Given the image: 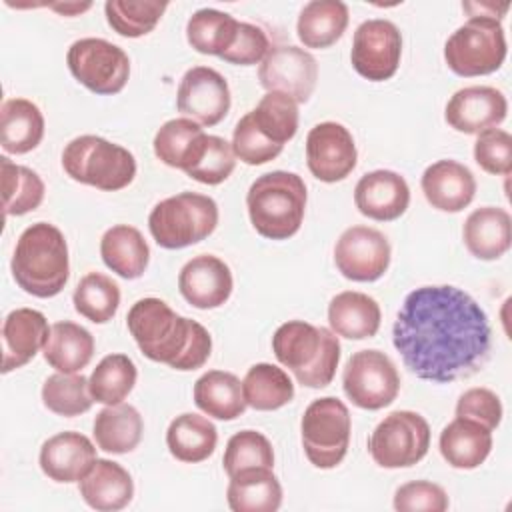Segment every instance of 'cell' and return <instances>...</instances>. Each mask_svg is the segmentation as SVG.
Segmentation results:
<instances>
[{
	"label": "cell",
	"instance_id": "6da1fadb",
	"mask_svg": "<svg viewBox=\"0 0 512 512\" xmlns=\"http://www.w3.org/2000/svg\"><path fill=\"white\" fill-rule=\"evenodd\" d=\"M392 342L420 380L448 384L476 374L492 350L484 308L452 284L412 290L394 320Z\"/></svg>",
	"mask_w": 512,
	"mask_h": 512
},
{
	"label": "cell",
	"instance_id": "7a4b0ae2",
	"mask_svg": "<svg viewBox=\"0 0 512 512\" xmlns=\"http://www.w3.org/2000/svg\"><path fill=\"white\" fill-rule=\"evenodd\" d=\"M128 330L140 352L174 370H196L212 352L210 332L196 320L176 314L160 298H140L126 316Z\"/></svg>",
	"mask_w": 512,
	"mask_h": 512
},
{
	"label": "cell",
	"instance_id": "3957f363",
	"mask_svg": "<svg viewBox=\"0 0 512 512\" xmlns=\"http://www.w3.org/2000/svg\"><path fill=\"white\" fill-rule=\"evenodd\" d=\"M10 268L26 294L36 298L60 294L70 278L68 244L60 228L48 222L28 226L16 240Z\"/></svg>",
	"mask_w": 512,
	"mask_h": 512
},
{
	"label": "cell",
	"instance_id": "277c9868",
	"mask_svg": "<svg viewBox=\"0 0 512 512\" xmlns=\"http://www.w3.org/2000/svg\"><path fill=\"white\" fill-rule=\"evenodd\" d=\"M276 360L286 366L298 384L324 388L332 382L340 362L338 336L322 326L304 320L280 324L272 336Z\"/></svg>",
	"mask_w": 512,
	"mask_h": 512
},
{
	"label": "cell",
	"instance_id": "5b68a950",
	"mask_svg": "<svg viewBox=\"0 0 512 512\" xmlns=\"http://www.w3.org/2000/svg\"><path fill=\"white\" fill-rule=\"evenodd\" d=\"M306 198V184L296 172L274 170L258 176L246 194L254 230L268 240L294 236L304 220Z\"/></svg>",
	"mask_w": 512,
	"mask_h": 512
},
{
	"label": "cell",
	"instance_id": "8992f818",
	"mask_svg": "<svg viewBox=\"0 0 512 512\" xmlns=\"http://www.w3.org/2000/svg\"><path fill=\"white\" fill-rule=\"evenodd\" d=\"M62 168L74 182L114 192L134 180L136 158L120 144L102 136L84 134L64 146Z\"/></svg>",
	"mask_w": 512,
	"mask_h": 512
},
{
	"label": "cell",
	"instance_id": "52a82bcc",
	"mask_svg": "<svg viewBox=\"0 0 512 512\" xmlns=\"http://www.w3.org/2000/svg\"><path fill=\"white\" fill-rule=\"evenodd\" d=\"M218 226V204L198 192H180L160 200L150 216L148 228L158 246L180 250L208 238Z\"/></svg>",
	"mask_w": 512,
	"mask_h": 512
},
{
	"label": "cell",
	"instance_id": "ba28073f",
	"mask_svg": "<svg viewBox=\"0 0 512 512\" xmlns=\"http://www.w3.org/2000/svg\"><path fill=\"white\" fill-rule=\"evenodd\" d=\"M506 58L502 22L488 14H474L456 28L444 44V60L458 76H484L496 72Z\"/></svg>",
	"mask_w": 512,
	"mask_h": 512
},
{
	"label": "cell",
	"instance_id": "9c48e42d",
	"mask_svg": "<svg viewBox=\"0 0 512 512\" xmlns=\"http://www.w3.org/2000/svg\"><path fill=\"white\" fill-rule=\"evenodd\" d=\"M350 430V412L340 398L324 396L310 402L300 422L302 448L310 464L322 470L336 468L348 452Z\"/></svg>",
	"mask_w": 512,
	"mask_h": 512
},
{
	"label": "cell",
	"instance_id": "30bf717a",
	"mask_svg": "<svg viewBox=\"0 0 512 512\" xmlns=\"http://www.w3.org/2000/svg\"><path fill=\"white\" fill-rule=\"evenodd\" d=\"M430 448V426L412 410L390 412L370 434L368 450L382 468H408L420 462Z\"/></svg>",
	"mask_w": 512,
	"mask_h": 512
},
{
	"label": "cell",
	"instance_id": "8fae6325",
	"mask_svg": "<svg viewBox=\"0 0 512 512\" xmlns=\"http://www.w3.org/2000/svg\"><path fill=\"white\" fill-rule=\"evenodd\" d=\"M66 64L82 86L100 96L118 94L130 76L128 54L104 38H80L72 42Z\"/></svg>",
	"mask_w": 512,
	"mask_h": 512
},
{
	"label": "cell",
	"instance_id": "7c38bea8",
	"mask_svg": "<svg viewBox=\"0 0 512 512\" xmlns=\"http://www.w3.org/2000/svg\"><path fill=\"white\" fill-rule=\"evenodd\" d=\"M342 388L348 400L362 410H380L392 404L400 392V374L394 362L380 350H358L342 372Z\"/></svg>",
	"mask_w": 512,
	"mask_h": 512
},
{
	"label": "cell",
	"instance_id": "4fadbf2b",
	"mask_svg": "<svg viewBox=\"0 0 512 512\" xmlns=\"http://www.w3.org/2000/svg\"><path fill=\"white\" fill-rule=\"evenodd\" d=\"M400 56L402 34L394 22L386 18H370L354 30L350 62L362 78L370 82L392 78L398 70Z\"/></svg>",
	"mask_w": 512,
	"mask_h": 512
},
{
	"label": "cell",
	"instance_id": "5bb4252c",
	"mask_svg": "<svg viewBox=\"0 0 512 512\" xmlns=\"http://www.w3.org/2000/svg\"><path fill=\"white\" fill-rule=\"evenodd\" d=\"M388 238L370 226L346 228L334 246L338 272L352 282H374L390 266Z\"/></svg>",
	"mask_w": 512,
	"mask_h": 512
},
{
	"label": "cell",
	"instance_id": "9a60e30c",
	"mask_svg": "<svg viewBox=\"0 0 512 512\" xmlns=\"http://www.w3.org/2000/svg\"><path fill=\"white\" fill-rule=\"evenodd\" d=\"M258 80L268 92H282L296 104H304L316 88L318 64L300 46H276L260 62Z\"/></svg>",
	"mask_w": 512,
	"mask_h": 512
},
{
	"label": "cell",
	"instance_id": "2e32d148",
	"mask_svg": "<svg viewBox=\"0 0 512 512\" xmlns=\"http://www.w3.org/2000/svg\"><path fill=\"white\" fill-rule=\"evenodd\" d=\"M176 106L178 112L200 126H216L230 110L226 78L210 66H192L178 84Z\"/></svg>",
	"mask_w": 512,
	"mask_h": 512
},
{
	"label": "cell",
	"instance_id": "e0dca14e",
	"mask_svg": "<svg viewBox=\"0 0 512 512\" xmlns=\"http://www.w3.org/2000/svg\"><path fill=\"white\" fill-rule=\"evenodd\" d=\"M358 152L350 130L340 122H320L306 136V164L320 182H340L356 166Z\"/></svg>",
	"mask_w": 512,
	"mask_h": 512
},
{
	"label": "cell",
	"instance_id": "ac0fdd59",
	"mask_svg": "<svg viewBox=\"0 0 512 512\" xmlns=\"http://www.w3.org/2000/svg\"><path fill=\"white\" fill-rule=\"evenodd\" d=\"M508 112L502 90L494 86H466L456 90L444 110L448 126L462 134H480L496 128Z\"/></svg>",
	"mask_w": 512,
	"mask_h": 512
},
{
	"label": "cell",
	"instance_id": "d6986e66",
	"mask_svg": "<svg viewBox=\"0 0 512 512\" xmlns=\"http://www.w3.org/2000/svg\"><path fill=\"white\" fill-rule=\"evenodd\" d=\"M234 288L232 272L214 254H198L178 274V290L188 304L200 310L222 306Z\"/></svg>",
	"mask_w": 512,
	"mask_h": 512
},
{
	"label": "cell",
	"instance_id": "ffe728a7",
	"mask_svg": "<svg viewBox=\"0 0 512 512\" xmlns=\"http://www.w3.org/2000/svg\"><path fill=\"white\" fill-rule=\"evenodd\" d=\"M354 204L360 214L372 220H396L406 212L410 204L408 182L394 170L366 172L356 182Z\"/></svg>",
	"mask_w": 512,
	"mask_h": 512
},
{
	"label": "cell",
	"instance_id": "44dd1931",
	"mask_svg": "<svg viewBox=\"0 0 512 512\" xmlns=\"http://www.w3.org/2000/svg\"><path fill=\"white\" fill-rule=\"evenodd\" d=\"M38 462L42 472L54 482H80L96 462V448L88 436L68 430L50 436L42 444Z\"/></svg>",
	"mask_w": 512,
	"mask_h": 512
},
{
	"label": "cell",
	"instance_id": "7402d4cb",
	"mask_svg": "<svg viewBox=\"0 0 512 512\" xmlns=\"http://www.w3.org/2000/svg\"><path fill=\"white\" fill-rule=\"evenodd\" d=\"M50 326L46 316L34 308L12 310L2 324V372L22 368L46 344Z\"/></svg>",
	"mask_w": 512,
	"mask_h": 512
},
{
	"label": "cell",
	"instance_id": "603a6c76",
	"mask_svg": "<svg viewBox=\"0 0 512 512\" xmlns=\"http://www.w3.org/2000/svg\"><path fill=\"white\" fill-rule=\"evenodd\" d=\"M428 204L442 212L464 210L476 194V178L468 166L456 160H438L430 164L420 178Z\"/></svg>",
	"mask_w": 512,
	"mask_h": 512
},
{
	"label": "cell",
	"instance_id": "cb8c5ba5",
	"mask_svg": "<svg viewBox=\"0 0 512 512\" xmlns=\"http://www.w3.org/2000/svg\"><path fill=\"white\" fill-rule=\"evenodd\" d=\"M78 490L90 508L100 512H116L132 502L134 482L122 464L96 458L92 468L80 478Z\"/></svg>",
	"mask_w": 512,
	"mask_h": 512
},
{
	"label": "cell",
	"instance_id": "d4e9b609",
	"mask_svg": "<svg viewBox=\"0 0 512 512\" xmlns=\"http://www.w3.org/2000/svg\"><path fill=\"white\" fill-rule=\"evenodd\" d=\"M512 218L498 206H482L468 214L462 238L468 252L478 260H498L510 248Z\"/></svg>",
	"mask_w": 512,
	"mask_h": 512
},
{
	"label": "cell",
	"instance_id": "484cf974",
	"mask_svg": "<svg viewBox=\"0 0 512 512\" xmlns=\"http://www.w3.org/2000/svg\"><path fill=\"white\" fill-rule=\"evenodd\" d=\"M438 446L442 458L452 468L474 470L488 458L492 450V430L474 420L456 416L442 428Z\"/></svg>",
	"mask_w": 512,
	"mask_h": 512
},
{
	"label": "cell",
	"instance_id": "4316f807",
	"mask_svg": "<svg viewBox=\"0 0 512 512\" xmlns=\"http://www.w3.org/2000/svg\"><path fill=\"white\" fill-rule=\"evenodd\" d=\"M208 134L190 118H172L164 122L154 136V154L170 168L188 172L202 156Z\"/></svg>",
	"mask_w": 512,
	"mask_h": 512
},
{
	"label": "cell",
	"instance_id": "83f0119b",
	"mask_svg": "<svg viewBox=\"0 0 512 512\" xmlns=\"http://www.w3.org/2000/svg\"><path fill=\"white\" fill-rule=\"evenodd\" d=\"M378 302L356 290L336 294L328 304V324L336 336L350 340L372 338L380 328Z\"/></svg>",
	"mask_w": 512,
	"mask_h": 512
},
{
	"label": "cell",
	"instance_id": "f1b7e54d",
	"mask_svg": "<svg viewBox=\"0 0 512 512\" xmlns=\"http://www.w3.org/2000/svg\"><path fill=\"white\" fill-rule=\"evenodd\" d=\"M226 500L234 512H276L282 504V486L272 468H246L230 476Z\"/></svg>",
	"mask_w": 512,
	"mask_h": 512
},
{
	"label": "cell",
	"instance_id": "f546056e",
	"mask_svg": "<svg viewBox=\"0 0 512 512\" xmlns=\"http://www.w3.org/2000/svg\"><path fill=\"white\" fill-rule=\"evenodd\" d=\"M100 256L112 272L126 280H134L148 268L150 248L138 228L116 224L102 234Z\"/></svg>",
	"mask_w": 512,
	"mask_h": 512
},
{
	"label": "cell",
	"instance_id": "4dcf8cb0",
	"mask_svg": "<svg viewBox=\"0 0 512 512\" xmlns=\"http://www.w3.org/2000/svg\"><path fill=\"white\" fill-rule=\"evenodd\" d=\"M44 138V116L28 98H10L0 108V144L8 154H26Z\"/></svg>",
	"mask_w": 512,
	"mask_h": 512
},
{
	"label": "cell",
	"instance_id": "1f68e13d",
	"mask_svg": "<svg viewBox=\"0 0 512 512\" xmlns=\"http://www.w3.org/2000/svg\"><path fill=\"white\" fill-rule=\"evenodd\" d=\"M44 360L64 374L86 368L94 356V336L80 324L62 320L50 326V334L42 348Z\"/></svg>",
	"mask_w": 512,
	"mask_h": 512
},
{
	"label": "cell",
	"instance_id": "d6a6232c",
	"mask_svg": "<svg viewBox=\"0 0 512 512\" xmlns=\"http://www.w3.org/2000/svg\"><path fill=\"white\" fill-rule=\"evenodd\" d=\"M194 402L204 414L216 420H234L248 406L242 382L236 374L224 370H208L194 382Z\"/></svg>",
	"mask_w": 512,
	"mask_h": 512
},
{
	"label": "cell",
	"instance_id": "836d02e7",
	"mask_svg": "<svg viewBox=\"0 0 512 512\" xmlns=\"http://www.w3.org/2000/svg\"><path fill=\"white\" fill-rule=\"evenodd\" d=\"M218 430L216 426L200 414L184 412L176 416L166 430V446L170 454L188 464L202 462L210 458L216 450Z\"/></svg>",
	"mask_w": 512,
	"mask_h": 512
},
{
	"label": "cell",
	"instance_id": "e575fe53",
	"mask_svg": "<svg viewBox=\"0 0 512 512\" xmlns=\"http://www.w3.org/2000/svg\"><path fill=\"white\" fill-rule=\"evenodd\" d=\"M348 6L340 0H312L300 10L296 32L306 48H328L348 26Z\"/></svg>",
	"mask_w": 512,
	"mask_h": 512
},
{
	"label": "cell",
	"instance_id": "d590c367",
	"mask_svg": "<svg viewBox=\"0 0 512 512\" xmlns=\"http://www.w3.org/2000/svg\"><path fill=\"white\" fill-rule=\"evenodd\" d=\"M144 424L140 412L132 404H112L102 408L94 418V440L104 452L126 454L142 440Z\"/></svg>",
	"mask_w": 512,
	"mask_h": 512
},
{
	"label": "cell",
	"instance_id": "8d00e7d4",
	"mask_svg": "<svg viewBox=\"0 0 512 512\" xmlns=\"http://www.w3.org/2000/svg\"><path fill=\"white\" fill-rule=\"evenodd\" d=\"M242 392L250 408L270 412L286 406L294 398V384L280 366L258 362L248 368L242 380Z\"/></svg>",
	"mask_w": 512,
	"mask_h": 512
},
{
	"label": "cell",
	"instance_id": "74e56055",
	"mask_svg": "<svg viewBox=\"0 0 512 512\" xmlns=\"http://www.w3.org/2000/svg\"><path fill=\"white\" fill-rule=\"evenodd\" d=\"M238 20L216 8L196 10L186 24V40L200 54L222 56L236 40Z\"/></svg>",
	"mask_w": 512,
	"mask_h": 512
},
{
	"label": "cell",
	"instance_id": "f35d334b",
	"mask_svg": "<svg viewBox=\"0 0 512 512\" xmlns=\"http://www.w3.org/2000/svg\"><path fill=\"white\" fill-rule=\"evenodd\" d=\"M0 174L6 216H22L36 210L42 204L46 186L38 172H34L28 166L12 162L8 156H2Z\"/></svg>",
	"mask_w": 512,
	"mask_h": 512
},
{
	"label": "cell",
	"instance_id": "ab89813d",
	"mask_svg": "<svg viewBox=\"0 0 512 512\" xmlns=\"http://www.w3.org/2000/svg\"><path fill=\"white\" fill-rule=\"evenodd\" d=\"M138 378L136 364L126 354H108L92 370L88 384L96 402L112 406L120 404L134 388Z\"/></svg>",
	"mask_w": 512,
	"mask_h": 512
},
{
	"label": "cell",
	"instance_id": "60d3db41",
	"mask_svg": "<svg viewBox=\"0 0 512 512\" xmlns=\"http://www.w3.org/2000/svg\"><path fill=\"white\" fill-rule=\"evenodd\" d=\"M256 130L284 148L298 130V104L282 92H266L258 106L248 112Z\"/></svg>",
	"mask_w": 512,
	"mask_h": 512
},
{
	"label": "cell",
	"instance_id": "b9f144b4",
	"mask_svg": "<svg viewBox=\"0 0 512 512\" xmlns=\"http://www.w3.org/2000/svg\"><path fill=\"white\" fill-rule=\"evenodd\" d=\"M74 308L94 324H106L120 306V286L102 272H88L74 288Z\"/></svg>",
	"mask_w": 512,
	"mask_h": 512
},
{
	"label": "cell",
	"instance_id": "7bdbcfd3",
	"mask_svg": "<svg viewBox=\"0 0 512 512\" xmlns=\"http://www.w3.org/2000/svg\"><path fill=\"white\" fill-rule=\"evenodd\" d=\"M42 402L50 412L72 418L88 412L94 398L90 394V384L86 376L78 372H56L48 376L42 384Z\"/></svg>",
	"mask_w": 512,
	"mask_h": 512
},
{
	"label": "cell",
	"instance_id": "ee69618b",
	"mask_svg": "<svg viewBox=\"0 0 512 512\" xmlns=\"http://www.w3.org/2000/svg\"><path fill=\"white\" fill-rule=\"evenodd\" d=\"M166 8L168 2L160 0H108L104 4L110 28L126 38H138L152 32Z\"/></svg>",
	"mask_w": 512,
	"mask_h": 512
},
{
	"label": "cell",
	"instance_id": "f6af8a7d",
	"mask_svg": "<svg viewBox=\"0 0 512 512\" xmlns=\"http://www.w3.org/2000/svg\"><path fill=\"white\" fill-rule=\"evenodd\" d=\"M224 470L228 476H234L240 470L246 468H272L274 466V450L270 440L256 430H240L234 436H230L224 458H222Z\"/></svg>",
	"mask_w": 512,
	"mask_h": 512
},
{
	"label": "cell",
	"instance_id": "bcb514c9",
	"mask_svg": "<svg viewBox=\"0 0 512 512\" xmlns=\"http://www.w3.org/2000/svg\"><path fill=\"white\" fill-rule=\"evenodd\" d=\"M236 166V156L232 150V144L226 142L222 136L208 134L206 148L200 156V160L186 172L192 180L208 186H216L224 182Z\"/></svg>",
	"mask_w": 512,
	"mask_h": 512
},
{
	"label": "cell",
	"instance_id": "7dc6e473",
	"mask_svg": "<svg viewBox=\"0 0 512 512\" xmlns=\"http://www.w3.org/2000/svg\"><path fill=\"white\" fill-rule=\"evenodd\" d=\"M476 164L496 176H508L512 172V138L506 130L488 128L478 134L474 142Z\"/></svg>",
	"mask_w": 512,
	"mask_h": 512
},
{
	"label": "cell",
	"instance_id": "c3c4849f",
	"mask_svg": "<svg viewBox=\"0 0 512 512\" xmlns=\"http://www.w3.org/2000/svg\"><path fill=\"white\" fill-rule=\"evenodd\" d=\"M232 150L234 156L238 160H242L244 164L250 166H260L266 164L270 160H274L280 152L282 146L266 140L254 126L250 114L246 112L238 124L234 126V134H232Z\"/></svg>",
	"mask_w": 512,
	"mask_h": 512
},
{
	"label": "cell",
	"instance_id": "681fc988",
	"mask_svg": "<svg viewBox=\"0 0 512 512\" xmlns=\"http://www.w3.org/2000/svg\"><path fill=\"white\" fill-rule=\"evenodd\" d=\"M394 508L400 512H444L448 494L434 482L412 480L394 492Z\"/></svg>",
	"mask_w": 512,
	"mask_h": 512
},
{
	"label": "cell",
	"instance_id": "f907efd6",
	"mask_svg": "<svg viewBox=\"0 0 512 512\" xmlns=\"http://www.w3.org/2000/svg\"><path fill=\"white\" fill-rule=\"evenodd\" d=\"M456 416L474 420L488 430L498 428L502 420V402L488 388H470L456 402Z\"/></svg>",
	"mask_w": 512,
	"mask_h": 512
},
{
	"label": "cell",
	"instance_id": "816d5d0a",
	"mask_svg": "<svg viewBox=\"0 0 512 512\" xmlns=\"http://www.w3.org/2000/svg\"><path fill=\"white\" fill-rule=\"evenodd\" d=\"M268 52H270V42L266 32L256 24L240 22L234 44L220 58L230 64L252 66L262 62Z\"/></svg>",
	"mask_w": 512,
	"mask_h": 512
},
{
	"label": "cell",
	"instance_id": "f5cc1de1",
	"mask_svg": "<svg viewBox=\"0 0 512 512\" xmlns=\"http://www.w3.org/2000/svg\"><path fill=\"white\" fill-rule=\"evenodd\" d=\"M92 4L90 2H84V4H78V2H68V4H52V8L54 10H58V12H62L64 16H74V14H78V12H84V10H88Z\"/></svg>",
	"mask_w": 512,
	"mask_h": 512
}]
</instances>
